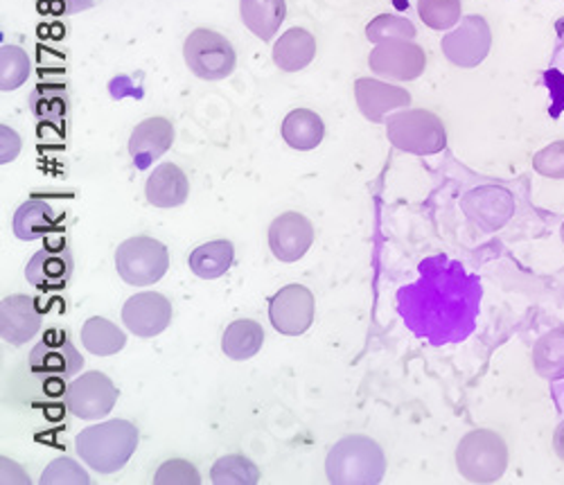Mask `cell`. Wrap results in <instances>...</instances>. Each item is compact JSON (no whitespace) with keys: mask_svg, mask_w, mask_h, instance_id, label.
Masks as SVG:
<instances>
[{"mask_svg":"<svg viewBox=\"0 0 564 485\" xmlns=\"http://www.w3.org/2000/svg\"><path fill=\"white\" fill-rule=\"evenodd\" d=\"M138 441V427L118 418L84 429L75 439V450L88 467L100 474H113L129 463Z\"/></svg>","mask_w":564,"mask_h":485,"instance_id":"cell-1","label":"cell"},{"mask_svg":"<svg viewBox=\"0 0 564 485\" xmlns=\"http://www.w3.org/2000/svg\"><path fill=\"white\" fill-rule=\"evenodd\" d=\"M325 474L333 485H378L387 474L384 450L364 433L346 435L327 454Z\"/></svg>","mask_w":564,"mask_h":485,"instance_id":"cell-2","label":"cell"},{"mask_svg":"<svg viewBox=\"0 0 564 485\" xmlns=\"http://www.w3.org/2000/svg\"><path fill=\"white\" fill-rule=\"evenodd\" d=\"M456 467L469 483H497L508 467V445L492 429L469 431L456 448Z\"/></svg>","mask_w":564,"mask_h":485,"instance_id":"cell-3","label":"cell"},{"mask_svg":"<svg viewBox=\"0 0 564 485\" xmlns=\"http://www.w3.org/2000/svg\"><path fill=\"white\" fill-rule=\"evenodd\" d=\"M387 136L393 148L413 157H432L447 148L443 120L427 109L398 111L387 120Z\"/></svg>","mask_w":564,"mask_h":485,"instance_id":"cell-4","label":"cell"},{"mask_svg":"<svg viewBox=\"0 0 564 485\" xmlns=\"http://www.w3.org/2000/svg\"><path fill=\"white\" fill-rule=\"evenodd\" d=\"M116 269L127 284L150 287L167 273L170 254L159 239L150 235H135L118 247Z\"/></svg>","mask_w":564,"mask_h":485,"instance_id":"cell-5","label":"cell"},{"mask_svg":"<svg viewBox=\"0 0 564 485\" xmlns=\"http://www.w3.org/2000/svg\"><path fill=\"white\" fill-rule=\"evenodd\" d=\"M183 57L193 75L206 82L226 79L238 64V55H235L230 41L208 28H197L191 32L183 45Z\"/></svg>","mask_w":564,"mask_h":485,"instance_id":"cell-6","label":"cell"},{"mask_svg":"<svg viewBox=\"0 0 564 485\" xmlns=\"http://www.w3.org/2000/svg\"><path fill=\"white\" fill-rule=\"evenodd\" d=\"M443 55L458 68H477L492 47V32L484 17L469 14L460 19V25L443 36Z\"/></svg>","mask_w":564,"mask_h":485,"instance_id":"cell-7","label":"cell"},{"mask_svg":"<svg viewBox=\"0 0 564 485\" xmlns=\"http://www.w3.org/2000/svg\"><path fill=\"white\" fill-rule=\"evenodd\" d=\"M118 402V388L105 373H84L66 388V407L82 420H102Z\"/></svg>","mask_w":564,"mask_h":485,"instance_id":"cell-8","label":"cell"},{"mask_svg":"<svg viewBox=\"0 0 564 485\" xmlns=\"http://www.w3.org/2000/svg\"><path fill=\"white\" fill-rule=\"evenodd\" d=\"M30 370L51 379H70L84 368L82 353L64 330H48L30 353Z\"/></svg>","mask_w":564,"mask_h":485,"instance_id":"cell-9","label":"cell"},{"mask_svg":"<svg viewBox=\"0 0 564 485\" xmlns=\"http://www.w3.org/2000/svg\"><path fill=\"white\" fill-rule=\"evenodd\" d=\"M368 66L380 77L411 82L425 73L427 55L413 39H391L378 43V47L368 57Z\"/></svg>","mask_w":564,"mask_h":485,"instance_id":"cell-10","label":"cell"},{"mask_svg":"<svg viewBox=\"0 0 564 485\" xmlns=\"http://www.w3.org/2000/svg\"><path fill=\"white\" fill-rule=\"evenodd\" d=\"M314 294L303 284H288L269 301L271 325L285 336H301L314 323Z\"/></svg>","mask_w":564,"mask_h":485,"instance_id":"cell-11","label":"cell"},{"mask_svg":"<svg viewBox=\"0 0 564 485\" xmlns=\"http://www.w3.org/2000/svg\"><path fill=\"white\" fill-rule=\"evenodd\" d=\"M75 271V258L66 239H51L41 251H36L28 267L25 278L39 291H62L68 287Z\"/></svg>","mask_w":564,"mask_h":485,"instance_id":"cell-12","label":"cell"},{"mask_svg":"<svg viewBox=\"0 0 564 485\" xmlns=\"http://www.w3.org/2000/svg\"><path fill=\"white\" fill-rule=\"evenodd\" d=\"M122 321L127 330L140 338L159 336L172 323V303L159 291H143L124 303Z\"/></svg>","mask_w":564,"mask_h":485,"instance_id":"cell-13","label":"cell"},{"mask_svg":"<svg viewBox=\"0 0 564 485\" xmlns=\"http://www.w3.org/2000/svg\"><path fill=\"white\" fill-rule=\"evenodd\" d=\"M314 245V226L301 213H285L269 226V247L280 262H299Z\"/></svg>","mask_w":564,"mask_h":485,"instance_id":"cell-14","label":"cell"},{"mask_svg":"<svg viewBox=\"0 0 564 485\" xmlns=\"http://www.w3.org/2000/svg\"><path fill=\"white\" fill-rule=\"evenodd\" d=\"M43 314L32 297L14 294L0 303V336L6 344L23 346L39 334Z\"/></svg>","mask_w":564,"mask_h":485,"instance_id":"cell-15","label":"cell"},{"mask_svg":"<svg viewBox=\"0 0 564 485\" xmlns=\"http://www.w3.org/2000/svg\"><path fill=\"white\" fill-rule=\"evenodd\" d=\"M355 97L361 116L375 125L384 122L389 111L406 109L411 105L409 90L372 77H361L355 82Z\"/></svg>","mask_w":564,"mask_h":485,"instance_id":"cell-16","label":"cell"},{"mask_svg":"<svg viewBox=\"0 0 564 485\" xmlns=\"http://www.w3.org/2000/svg\"><path fill=\"white\" fill-rule=\"evenodd\" d=\"M174 142V127L167 118H148L135 125L129 138V154L140 170H148Z\"/></svg>","mask_w":564,"mask_h":485,"instance_id":"cell-17","label":"cell"},{"mask_svg":"<svg viewBox=\"0 0 564 485\" xmlns=\"http://www.w3.org/2000/svg\"><path fill=\"white\" fill-rule=\"evenodd\" d=\"M62 219H64V215L51 202L34 197L19 206L12 228L19 239L34 241L41 237H51L53 233H59Z\"/></svg>","mask_w":564,"mask_h":485,"instance_id":"cell-18","label":"cell"},{"mask_svg":"<svg viewBox=\"0 0 564 485\" xmlns=\"http://www.w3.org/2000/svg\"><path fill=\"white\" fill-rule=\"evenodd\" d=\"M187 194H191V183H187L185 172L174 163L159 165L145 183V197L154 208H176L185 204Z\"/></svg>","mask_w":564,"mask_h":485,"instance_id":"cell-19","label":"cell"},{"mask_svg":"<svg viewBox=\"0 0 564 485\" xmlns=\"http://www.w3.org/2000/svg\"><path fill=\"white\" fill-rule=\"evenodd\" d=\"M316 57V39L303 30L292 28L273 45V64L285 73H299L307 68Z\"/></svg>","mask_w":564,"mask_h":485,"instance_id":"cell-20","label":"cell"},{"mask_svg":"<svg viewBox=\"0 0 564 485\" xmlns=\"http://www.w3.org/2000/svg\"><path fill=\"white\" fill-rule=\"evenodd\" d=\"M264 344V330L258 321L238 319L232 321L224 336H221V351L232 362H247L262 351Z\"/></svg>","mask_w":564,"mask_h":485,"instance_id":"cell-21","label":"cell"},{"mask_svg":"<svg viewBox=\"0 0 564 485\" xmlns=\"http://www.w3.org/2000/svg\"><path fill=\"white\" fill-rule=\"evenodd\" d=\"M245 25L262 41H271L288 17L285 0H240Z\"/></svg>","mask_w":564,"mask_h":485,"instance_id":"cell-22","label":"cell"},{"mask_svg":"<svg viewBox=\"0 0 564 485\" xmlns=\"http://www.w3.org/2000/svg\"><path fill=\"white\" fill-rule=\"evenodd\" d=\"M280 131L292 150L312 152L323 142L325 125L318 114H314L310 109H296L285 120H282Z\"/></svg>","mask_w":564,"mask_h":485,"instance_id":"cell-23","label":"cell"},{"mask_svg":"<svg viewBox=\"0 0 564 485\" xmlns=\"http://www.w3.org/2000/svg\"><path fill=\"white\" fill-rule=\"evenodd\" d=\"M82 344L88 353H93L96 357H111L124 348L127 334L109 319L90 316L82 325Z\"/></svg>","mask_w":564,"mask_h":485,"instance_id":"cell-24","label":"cell"},{"mask_svg":"<svg viewBox=\"0 0 564 485\" xmlns=\"http://www.w3.org/2000/svg\"><path fill=\"white\" fill-rule=\"evenodd\" d=\"M508 197H510V194L501 187H481V190H475V192L467 194V197L463 200V208H465L469 219L479 222L486 230H497L510 219V215L492 211V206L508 200Z\"/></svg>","mask_w":564,"mask_h":485,"instance_id":"cell-25","label":"cell"},{"mask_svg":"<svg viewBox=\"0 0 564 485\" xmlns=\"http://www.w3.org/2000/svg\"><path fill=\"white\" fill-rule=\"evenodd\" d=\"M235 260V249L228 239H215L208 241V245L197 247L191 254V269L195 276L204 280H215L224 276Z\"/></svg>","mask_w":564,"mask_h":485,"instance_id":"cell-26","label":"cell"},{"mask_svg":"<svg viewBox=\"0 0 564 485\" xmlns=\"http://www.w3.org/2000/svg\"><path fill=\"white\" fill-rule=\"evenodd\" d=\"M533 366L544 379H564V327L551 330L533 346Z\"/></svg>","mask_w":564,"mask_h":485,"instance_id":"cell-27","label":"cell"},{"mask_svg":"<svg viewBox=\"0 0 564 485\" xmlns=\"http://www.w3.org/2000/svg\"><path fill=\"white\" fill-rule=\"evenodd\" d=\"M210 481L215 485H256L260 481V470L242 454H228L213 465Z\"/></svg>","mask_w":564,"mask_h":485,"instance_id":"cell-28","label":"cell"},{"mask_svg":"<svg viewBox=\"0 0 564 485\" xmlns=\"http://www.w3.org/2000/svg\"><path fill=\"white\" fill-rule=\"evenodd\" d=\"M30 77L28 53L19 45H3L0 51V88L17 90Z\"/></svg>","mask_w":564,"mask_h":485,"instance_id":"cell-29","label":"cell"},{"mask_svg":"<svg viewBox=\"0 0 564 485\" xmlns=\"http://www.w3.org/2000/svg\"><path fill=\"white\" fill-rule=\"evenodd\" d=\"M460 0H417V14L432 30H449L460 21Z\"/></svg>","mask_w":564,"mask_h":485,"instance_id":"cell-30","label":"cell"},{"mask_svg":"<svg viewBox=\"0 0 564 485\" xmlns=\"http://www.w3.org/2000/svg\"><path fill=\"white\" fill-rule=\"evenodd\" d=\"M366 36L375 45L391 39H415V25L409 19L395 14H380L366 25Z\"/></svg>","mask_w":564,"mask_h":485,"instance_id":"cell-31","label":"cell"},{"mask_svg":"<svg viewBox=\"0 0 564 485\" xmlns=\"http://www.w3.org/2000/svg\"><path fill=\"white\" fill-rule=\"evenodd\" d=\"M88 483H90V476L86 474V470L68 456L53 461L41 474V485H88Z\"/></svg>","mask_w":564,"mask_h":485,"instance_id":"cell-32","label":"cell"},{"mask_svg":"<svg viewBox=\"0 0 564 485\" xmlns=\"http://www.w3.org/2000/svg\"><path fill=\"white\" fill-rule=\"evenodd\" d=\"M199 483H202V474L197 472V467L183 459L165 461L154 476V485H199Z\"/></svg>","mask_w":564,"mask_h":485,"instance_id":"cell-33","label":"cell"},{"mask_svg":"<svg viewBox=\"0 0 564 485\" xmlns=\"http://www.w3.org/2000/svg\"><path fill=\"white\" fill-rule=\"evenodd\" d=\"M533 170L546 179H564V140L551 142L533 157Z\"/></svg>","mask_w":564,"mask_h":485,"instance_id":"cell-34","label":"cell"},{"mask_svg":"<svg viewBox=\"0 0 564 485\" xmlns=\"http://www.w3.org/2000/svg\"><path fill=\"white\" fill-rule=\"evenodd\" d=\"M553 450L560 461H564V420L557 424L555 435H553Z\"/></svg>","mask_w":564,"mask_h":485,"instance_id":"cell-35","label":"cell"},{"mask_svg":"<svg viewBox=\"0 0 564 485\" xmlns=\"http://www.w3.org/2000/svg\"><path fill=\"white\" fill-rule=\"evenodd\" d=\"M562 241H564V224H562Z\"/></svg>","mask_w":564,"mask_h":485,"instance_id":"cell-36","label":"cell"}]
</instances>
